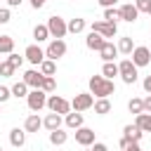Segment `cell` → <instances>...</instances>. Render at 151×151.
<instances>
[{"label":"cell","instance_id":"1","mask_svg":"<svg viewBox=\"0 0 151 151\" xmlns=\"http://www.w3.org/2000/svg\"><path fill=\"white\" fill-rule=\"evenodd\" d=\"M90 94H94V97H111V94H116V85H113V80H109V78H104V76H92L90 78Z\"/></svg>","mask_w":151,"mask_h":151},{"label":"cell","instance_id":"2","mask_svg":"<svg viewBox=\"0 0 151 151\" xmlns=\"http://www.w3.org/2000/svg\"><path fill=\"white\" fill-rule=\"evenodd\" d=\"M118 76H120L123 83H127V85L137 83V66L132 64V59H123V61L118 64Z\"/></svg>","mask_w":151,"mask_h":151},{"label":"cell","instance_id":"3","mask_svg":"<svg viewBox=\"0 0 151 151\" xmlns=\"http://www.w3.org/2000/svg\"><path fill=\"white\" fill-rule=\"evenodd\" d=\"M45 106H47L52 113H59V116H66V113L71 111V101H66V99L59 97V94H50Z\"/></svg>","mask_w":151,"mask_h":151},{"label":"cell","instance_id":"4","mask_svg":"<svg viewBox=\"0 0 151 151\" xmlns=\"http://www.w3.org/2000/svg\"><path fill=\"white\" fill-rule=\"evenodd\" d=\"M45 26H47L50 35H52V38H59V40H61V38L68 33V28H66V21H64L61 17H57V14H54V17H50Z\"/></svg>","mask_w":151,"mask_h":151},{"label":"cell","instance_id":"5","mask_svg":"<svg viewBox=\"0 0 151 151\" xmlns=\"http://www.w3.org/2000/svg\"><path fill=\"white\" fill-rule=\"evenodd\" d=\"M26 101H28V109L31 111H40V109H45V104H47V92L45 90H31L28 94H26Z\"/></svg>","mask_w":151,"mask_h":151},{"label":"cell","instance_id":"6","mask_svg":"<svg viewBox=\"0 0 151 151\" xmlns=\"http://www.w3.org/2000/svg\"><path fill=\"white\" fill-rule=\"evenodd\" d=\"M92 104H94V94H90V92H80V94H76V97H73V101H71V109L83 113V111L92 109Z\"/></svg>","mask_w":151,"mask_h":151},{"label":"cell","instance_id":"7","mask_svg":"<svg viewBox=\"0 0 151 151\" xmlns=\"http://www.w3.org/2000/svg\"><path fill=\"white\" fill-rule=\"evenodd\" d=\"M92 31L94 33H99V35H104V38H113L116 33H118V26L116 24H111V21H92Z\"/></svg>","mask_w":151,"mask_h":151},{"label":"cell","instance_id":"8","mask_svg":"<svg viewBox=\"0 0 151 151\" xmlns=\"http://www.w3.org/2000/svg\"><path fill=\"white\" fill-rule=\"evenodd\" d=\"M64 54H66V42H64V40H59V38H57V40H52V42L47 45V50H45V57H47V59H52V61H57V59H59V57H64Z\"/></svg>","mask_w":151,"mask_h":151},{"label":"cell","instance_id":"9","mask_svg":"<svg viewBox=\"0 0 151 151\" xmlns=\"http://www.w3.org/2000/svg\"><path fill=\"white\" fill-rule=\"evenodd\" d=\"M151 61V50L149 47H144V45H139V47H134L132 50V64L139 68V66H146Z\"/></svg>","mask_w":151,"mask_h":151},{"label":"cell","instance_id":"10","mask_svg":"<svg viewBox=\"0 0 151 151\" xmlns=\"http://www.w3.org/2000/svg\"><path fill=\"white\" fill-rule=\"evenodd\" d=\"M76 142H78L80 146H92V144H94V130H90V127H78V130H76Z\"/></svg>","mask_w":151,"mask_h":151},{"label":"cell","instance_id":"11","mask_svg":"<svg viewBox=\"0 0 151 151\" xmlns=\"http://www.w3.org/2000/svg\"><path fill=\"white\" fill-rule=\"evenodd\" d=\"M24 57L31 61V64H35V66H40V61L45 59V52L38 47V45H28L26 47V52H24Z\"/></svg>","mask_w":151,"mask_h":151},{"label":"cell","instance_id":"12","mask_svg":"<svg viewBox=\"0 0 151 151\" xmlns=\"http://www.w3.org/2000/svg\"><path fill=\"white\" fill-rule=\"evenodd\" d=\"M42 78H45V76H42L40 71H35V68H31V71L24 73V83H26L28 87H33V90H38V87L42 85Z\"/></svg>","mask_w":151,"mask_h":151},{"label":"cell","instance_id":"13","mask_svg":"<svg viewBox=\"0 0 151 151\" xmlns=\"http://www.w3.org/2000/svg\"><path fill=\"white\" fill-rule=\"evenodd\" d=\"M104 42H106V38H104V35H99V33H94V31H90V35L85 38V45H87L90 50H97V52L104 47Z\"/></svg>","mask_w":151,"mask_h":151},{"label":"cell","instance_id":"14","mask_svg":"<svg viewBox=\"0 0 151 151\" xmlns=\"http://www.w3.org/2000/svg\"><path fill=\"white\" fill-rule=\"evenodd\" d=\"M64 123H66V127H71V130H78V127H83V113L80 111H68L66 113V118H64Z\"/></svg>","mask_w":151,"mask_h":151},{"label":"cell","instance_id":"15","mask_svg":"<svg viewBox=\"0 0 151 151\" xmlns=\"http://www.w3.org/2000/svg\"><path fill=\"white\" fill-rule=\"evenodd\" d=\"M118 12H120V19H123V21H130V24L137 21V17H139V12H137L134 5H123Z\"/></svg>","mask_w":151,"mask_h":151},{"label":"cell","instance_id":"16","mask_svg":"<svg viewBox=\"0 0 151 151\" xmlns=\"http://www.w3.org/2000/svg\"><path fill=\"white\" fill-rule=\"evenodd\" d=\"M99 54H101V59H104V61H113V57H118V47H116L113 42H109V40H106V42H104V47L99 50Z\"/></svg>","mask_w":151,"mask_h":151},{"label":"cell","instance_id":"17","mask_svg":"<svg viewBox=\"0 0 151 151\" xmlns=\"http://www.w3.org/2000/svg\"><path fill=\"white\" fill-rule=\"evenodd\" d=\"M61 123H64V120H61V116H59V113H47V116H45V120H42V127H47V130L52 132V130L61 127Z\"/></svg>","mask_w":151,"mask_h":151},{"label":"cell","instance_id":"18","mask_svg":"<svg viewBox=\"0 0 151 151\" xmlns=\"http://www.w3.org/2000/svg\"><path fill=\"white\" fill-rule=\"evenodd\" d=\"M40 127H42V120H40L38 113H31V116L26 118V123H24V130H26V132H38Z\"/></svg>","mask_w":151,"mask_h":151},{"label":"cell","instance_id":"19","mask_svg":"<svg viewBox=\"0 0 151 151\" xmlns=\"http://www.w3.org/2000/svg\"><path fill=\"white\" fill-rule=\"evenodd\" d=\"M9 144L12 146H24L26 144V130H19V127H14L12 132H9Z\"/></svg>","mask_w":151,"mask_h":151},{"label":"cell","instance_id":"20","mask_svg":"<svg viewBox=\"0 0 151 151\" xmlns=\"http://www.w3.org/2000/svg\"><path fill=\"white\" fill-rule=\"evenodd\" d=\"M134 125H137L142 132H151V113H146V111L137 113V120H134Z\"/></svg>","mask_w":151,"mask_h":151},{"label":"cell","instance_id":"21","mask_svg":"<svg viewBox=\"0 0 151 151\" xmlns=\"http://www.w3.org/2000/svg\"><path fill=\"white\" fill-rule=\"evenodd\" d=\"M66 139H68V132H64L61 127H57V130H52V132H50V142H52L54 146L66 144Z\"/></svg>","mask_w":151,"mask_h":151},{"label":"cell","instance_id":"22","mask_svg":"<svg viewBox=\"0 0 151 151\" xmlns=\"http://www.w3.org/2000/svg\"><path fill=\"white\" fill-rule=\"evenodd\" d=\"M92 106H94V113H99V116H106V113L111 111V101H109V97H101V99H97Z\"/></svg>","mask_w":151,"mask_h":151},{"label":"cell","instance_id":"23","mask_svg":"<svg viewBox=\"0 0 151 151\" xmlns=\"http://www.w3.org/2000/svg\"><path fill=\"white\" fill-rule=\"evenodd\" d=\"M142 134H144V132H142L137 125H125V130H123V137H127L130 142H139Z\"/></svg>","mask_w":151,"mask_h":151},{"label":"cell","instance_id":"24","mask_svg":"<svg viewBox=\"0 0 151 151\" xmlns=\"http://www.w3.org/2000/svg\"><path fill=\"white\" fill-rule=\"evenodd\" d=\"M40 73H42V76H54V73H57V64H54L52 59H42V61H40Z\"/></svg>","mask_w":151,"mask_h":151},{"label":"cell","instance_id":"25","mask_svg":"<svg viewBox=\"0 0 151 151\" xmlns=\"http://www.w3.org/2000/svg\"><path fill=\"white\" fill-rule=\"evenodd\" d=\"M101 76L104 78H113V76H118V64H113V61H104V66H101Z\"/></svg>","mask_w":151,"mask_h":151},{"label":"cell","instance_id":"26","mask_svg":"<svg viewBox=\"0 0 151 151\" xmlns=\"http://www.w3.org/2000/svg\"><path fill=\"white\" fill-rule=\"evenodd\" d=\"M12 50H14V38L0 35V54H9Z\"/></svg>","mask_w":151,"mask_h":151},{"label":"cell","instance_id":"27","mask_svg":"<svg viewBox=\"0 0 151 151\" xmlns=\"http://www.w3.org/2000/svg\"><path fill=\"white\" fill-rule=\"evenodd\" d=\"M33 38H35L38 42L47 40V38H50V31H47V26H45V24H38V26L33 28Z\"/></svg>","mask_w":151,"mask_h":151},{"label":"cell","instance_id":"28","mask_svg":"<svg viewBox=\"0 0 151 151\" xmlns=\"http://www.w3.org/2000/svg\"><path fill=\"white\" fill-rule=\"evenodd\" d=\"M28 94V85L21 80V83H14L12 85V97H17V99H21V97H26Z\"/></svg>","mask_w":151,"mask_h":151},{"label":"cell","instance_id":"29","mask_svg":"<svg viewBox=\"0 0 151 151\" xmlns=\"http://www.w3.org/2000/svg\"><path fill=\"white\" fill-rule=\"evenodd\" d=\"M66 28H68V33H80V31H85V19H71L66 24Z\"/></svg>","mask_w":151,"mask_h":151},{"label":"cell","instance_id":"30","mask_svg":"<svg viewBox=\"0 0 151 151\" xmlns=\"http://www.w3.org/2000/svg\"><path fill=\"white\" fill-rule=\"evenodd\" d=\"M116 47H118V52H123V54H132V50H134L132 38H120V42H118Z\"/></svg>","mask_w":151,"mask_h":151},{"label":"cell","instance_id":"31","mask_svg":"<svg viewBox=\"0 0 151 151\" xmlns=\"http://www.w3.org/2000/svg\"><path fill=\"white\" fill-rule=\"evenodd\" d=\"M120 19V12L113 9V7H104V21H111V24H118Z\"/></svg>","mask_w":151,"mask_h":151},{"label":"cell","instance_id":"32","mask_svg":"<svg viewBox=\"0 0 151 151\" xmlns=\"http://www.w3.org/2000/svg\"><path fill=\"white\" fill-rule=\"evenodd\" d=\"M54 87H57V80H54V76H45V78H42V85H40V90H45V92H54Z\"/></svg>","mask_w":151,"mask_h":151},{"label":"cell","instance_id":"33","mask_svg":"<svg viewBox=\"0 0 151 151\" xmlns=\"http://www.w3.org/2000/svg\"><path fill=\"white\" fill-rule=\"evenodd\" d=\"M127 109H130V113H142L144 111V104H142V99H130V104H127Z\"/></svg>","mask_w":151,"mask_h":151},{"label":"cell","instance_id":"34","mask_svg":"<svg viewBox=\"0 0 151 151\" xmlns=\"http://www.w3.org/2000/svg\"><path fill=\"white\" fill-rule=\"evenodd\" d=\"M12 73H14V66H12L9 61H2V64H0V76H2V78H9Z\"/></svg>","mask_w":151,"mask_h":151},{"label":"cell","instance_id":"35","mask_svg":"<svg viewBox=\"0 0 151 151\" xmlns=\"http://www.w3.org/2000/svg\"><path fill=\"white\" fill-rule=\"evenodd\" d=\"M7 61L14 66V68H19L21 64H24V57H19V54H14V52H9V57H7Z\"/></svg>","mask_w":151,"mask_h":151},{"label":"cell","instance_id":"36","mask_svg":"<svg viewBox=\"0 0 151 151\" xmlns=\"http://www.w3.org/2000/svg\"><path fill=\"white\" fill-rule=\"evenodd\" d=\"M134 7H137V12H149L151 0H134Z\"/></svg>","mask_w":151,"mask_h":151},{"label":"cell","instance_id":"37","mask_svg":"<svg viewBox=\"0 0 151 151\" xmlns=\"http://www.w3.org/2000/svg\"><path fill=\"white\" fill-rule=\"evenodd\" d=\"M9 97H12V90H9V87H5V85H0V104H5Z\"/></svg>","mask_w":151,"mask_h":151},{"label":"cell","instance_id":"38","mask_svg":"<svg viewBox=\"0 0 151 151\" xmlns=\"http://www.w3.org/2000/svg\"><path fill=\"white\" fill-rule=\"evenodd\" d=\"M9 21V9H0V24H7Z\"/></svg>","mask_w":151,"mask_h":151},{"label":"cell","instance_id":"39","mask_svg":"<svg viewBox=\"0 0 151 151\" xmlns=\"http://www.w3.org/2000/svg\"><path fill=\"white\" fill-rule=\"evenodd\" d=\"M123 151H142V149H139V142H130V144H127Z\"/></svg>","mask_w":151,"mask_h":151},{"label":"cell","instance_id":"40","mask_svg":"<svg viewBox=\"0 0 151 151\" xmlns=\"http://www.w3.org/2000/svg\"><path fill=\"white\" fill-rule=\"evenodd\" d=\"M92 151H109V149H106V144H101V142H94V144H92Z\"/></svg>","mask_w":151,"mask_h":151},{"label":"cell","instance_id":"41","mask_svg":"<svg viewBox=\"0 0 151 151\" xmlns=\"http://www.w3.org/2000/svg\"><path fill=\"white\" fill-rule=\"evenodd\" d=\"M142 104H144V111H146V113H151V94H149L146 99H142Z\"/></svg>","mask_w":151,"mask_h":151},{"label":"cell","instance_id":"42","mask_svg":"<svg viewBox=\"0 0 151 151\" xmlns=\"http://www.w3.org/2000/svg\"><path fill=\"white\" fill-rule=\"evenodd\" d=\"M45 2L47 0H31V7L33 9H40V7H45Z\"/></svg>","mask_w":151,"mask_h":151},{"label":"cell","instance_id":"43","mask_svg":"<svg viewBox=\"0 0 151 151\" xmlns=\"http://www.w3.org/2000/svg\"><path fill=\"white\" fill-rule=\"evenodd\" d=\"M142 85H144V90H146V92H149V94H151V76H146V78H144V83H142Z\"/></svg>","mask_w":151,"mask_h":151},{"label":"cell","instance_id":"44","mask_svg":"<svg viewBox=\"0 0 151 151\" xmlns=\"http://www.w3.org/2000/svg\"><path fill=\"white\" fill-rule=\"evenodd\" d=\"M116 2H118V0H99V5H101V7H113Z\"/></svg>","mask_w":151,"mask_h":151},{"label":"cell","instance_id":"45","mask_svg":"<svg viewBox=\"0 0 151 151\" xmlns=\"http://www.w3.org/2000/svg\"><path fill=\"white\" fill-rule=\"evenodd\" d=\"M21 2H24V0H7V5H9V7H19Z\"/></svg>","mask_w":151,"mask_h":151},{"label":"cell","instance_id":"46","mask_svg":"<svg viewBox=\"0 0 151 151\" xmlns=\"http://www.w3.org/2000/svg\"><path fill=\"white\" fill-rule=\"evenodd\" d=\"M127 144H130V139H127V137H123V139H120V149H125Z\"/></svg>","mask_w":151,"mask_h":151},{"label":"cell","instance_id":"47","mask_svg":"<svg viewBox=\"0 0 151 151\" xmlns=\"http://www.w3.org/2000/svg\"><path fill=\"white\" fill-rule=\"evenodd\" d=\"M146 14H149V17H151V7H149V12H146Z\"/></svg>","mask_w":151,"mask_h":151},{"label":"cell","instance_id":"48","mask_svg":"<svg viewBox=\"0 0 151 151\" xmlns=\"http://www.w3.org/2000/svg\"><path fill=\"white\" fill-rule=\"evenodd\" d=\"M0 151H2V149H0Z\"/></svg>","mask_w":151,"mask_h":151}]
</instances>
